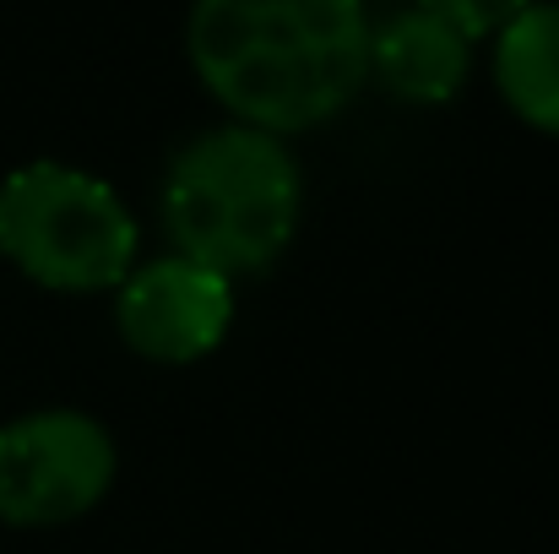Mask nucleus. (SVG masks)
Instances as JSON below:
<instances>
[{
  "mask_svg": "<svg viewBox=\"0 0 559 554\" xmlns=\"http://www.w3.org/2000/svg\"><path fill=\"white\" fill-rule=\"evenodd\" d=\"M120 473L115 435L82 408H38L0 424V522L66 528L87 517Z\"/></svg>",
  "mask_w": 559,
  "mask_h": 554,
  "instance_id": "20e7f679",
  "label": "nucleus"
},
{
  "mask_svg": "<svg viewBox=\"0 0 559 554\" xmlns=\"http://www.w3.org/2000/svg\"><path fill=\"white\" fill-rule=\"evenodd\" d=\"M115 327L153 365H195L234 327V283L186 256L136 261L115 288Z\"/></svg>",
  "mask_w": 559,
  "mask_h": 554,
  "instance_id": "39448f33",
  "label": "nucleus"
},
{
  "mask_svg": "<svg viewBox=\"0 0 559 554\" xmlns=\"http://www.w3.org/2000/svg\"><path fill=\"white\" fill-rule=\"evenodd\" d=\"M495 87L522 126L559 137V0H533L495 33Z\"/></svg>",
  "mask_w": 559,
  "mask_h": 554,
  "instance_id": "0eeeda50",
  "label": "nucleus"
},
{
  "mask_svg": "<svg viewBox=\"0 0 559 554\" xmlns=\"http://www.w3.org/2000/svg\"><path fill=\"white\" fill-rule=\"evenodd\" d=\"M473 71V44L429 5H402L370 33V76L402 104H445Z\"/></svg>",
  "mask_w": 559,
  "mask_h": 554,
  "instance_id": "423d86ee",
  "label": "nucleus"
},
{
  "mask_svg": "<svg viewBox=\"0 0 559 554\" xmlns=\"http://www.w3.org/2000/svg\"><path fill=\"white\" fill-rule=\"evenodd\" d=\"M169 256H186L217 278H255L288 256L305 212V175L283 137L255 126H212L190 137L164 175Z\"/></svg>",
  "mask_w": 559,
  "mask_h": 554,
  "instance_id": "f03ea898",
  "label": "nucleus"
},
{
  "mask_svg": "<svg viewBox=\"0 0 559 554\" xmlns=\"http://www.w3.org/2000/svg\"><path fill=\"white\" fill-rule=\"evenodd\" d=\"M418 5H429V11L445 16L467 44H478V38H495L500 27H511L533 0H418Z\"/></svg>",
  "mask_w": 559,
  "mask_h": 554,
  "instance_id": "6e6552de",
  "label": "nucleus"
},
{
  "mask_svg": "<svg viewBox=\"0 0 559 554\" xmlns=\"http://www.w3.org/2000/svg\"><path fill=\"white\" fill-rule=\"evenodd\" d=\"M370 33L365 0H195L186 55L234 126L288 142L365 93Z\"/></svg>",
  "mask_w": 559,
  "mask_h": 554,
  "instance_id": "f257e3e1",
  "label": "nucleus"
},
{
  "mask_svg": "<svg viewBox=\"0 0 559 554\" xmlns=\"http://www.w3.org/2000/svg\"><path fill=\"white\" fill-rule=\"evenodd\" d=\"M131 207L87 169L38 158L0 180V256L55 294H115L136 267Z\"/></svg>",
  "mask_w": 559,
  "mask_h": 554,
  "instance_id": "7ed1b4c3",
  "label": "nucleus"
}]
</instances>
